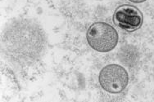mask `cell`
Wrapping results in <instances>:
<instances>
[{"mask_svg": "<svg viewBox=\"0 0 154 102\" xmlns=\"http://www.w3.org/2000/svg\"><path fill=\"white\" fill-rule=\"evenodd\" d=\"M86 38L89 46L99 52H108L114 49L118 43L117 31L105 22L93 24L87 31Z\"/></svg>", "mask_w": 154, "mask_h": 102, "instance_id": "6da1fadb", "label": "cell"}, {"mask_svg": "<svg viewBox=\"0 0 154 102\" xmlns=\"http://www.w3.org/2000/svg\"><path fill=\"white\" fill-rule=\"evenodd\" d=\"M98 79L103 89L110 93L117 94L127 87L129 74L122 65L111 64L102 69Z\"/></svg>", "mask_w": 154, "mask_h": 102, "instance_id": "7a4b0ae2", "label": "cell"}, {"mask_svg": "<svg viewBox=\"0 0 154 102\" xmlns=\"http://www.w3.org/2000/svg\"><path fill=\"white\" fill-rule=\"evenodd\" d=\"M113 21L116 26L126 32H134L142 26L143 16L142 12L134 6L122 5L116 9Z\"/></svg>", "mask_w": 154, "mask_h": 102, "instance_id": "3957f363", "label": "cell"}, {"mask_svg": "<svg viewBox=\"0 0 154 102\" xmlns=\"http://www.w3.org/2000/svg\"><path fill=\"white\" fill-rule=\"evenodd\" d=\"M129 1H131V2L134 3H143V2H145V1H147V0H129Z\"/></svg>", "mask_w": 154, "mask_h": 102, "instance_id": "277c9868", "label": "cell"}]
</instances>
